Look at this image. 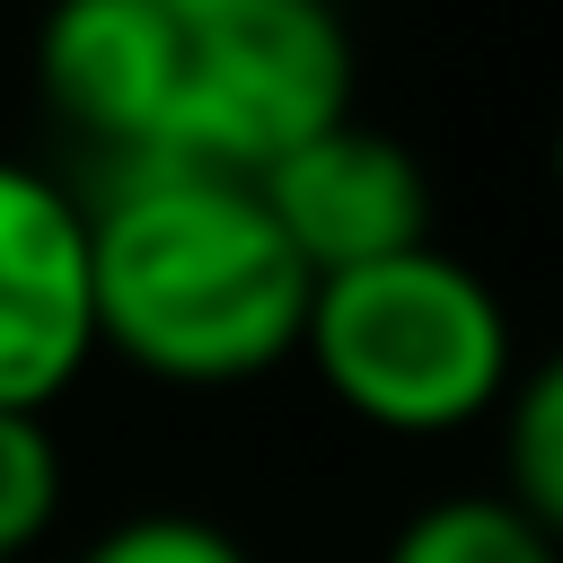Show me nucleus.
Listing matches in <instances>:
<instances>
[{
	"mask_svg": "<svg viewBox=\"0 0 563 563\" xmlns=\"http://www.w3.org/2000/svg\"><path fill=\"white\" fill-rule=\"evenodd\" d=\"M158 9L194 35V26H220V18H246V9H273V0H158Z\"/></svg>",
	"mask_w": 563,
	"mask_h": 563,
	"instance_id": "nucleus-11",
	"label": "nucleus"
},
{
	"mask_svg": "<svg viewBox=\"0 0 563 563\" xmlns=\"http://www.w3.org/2000/svg\"><path fill=\"white\" fill-rule=\"evenodd\" d=\"M378 563H563V545L501 493H440L387 537Z\"/></svg>",
	"mask_w": 563,
	"mask_h": 563,
	"instance_id": "nucleus-8",
	"label": "nucleus"
},
{
	"mask_svg": "<svg viewBox=\"0 0 563 563\" xmlns=\"http://www.w3.org/2000/svg\"><path fill=\"white\" fill-rule=\"evenodd\" d=\"M97 361V273L88 202L0 158V413H53V396Z\"/></svg>",
	"mask_w": 563,
	"mask_h": 563,
	"instance_id": "nucleus-4",
	"label": "nucleus"
},
{
	"mask_svg": "<svg viewBox=\"0 0 563 563\" xmlns=\"http://www.w3.org/2000/svg\"><path fill=\"white\" fill-rule=\"evenodd\" d=\"M97 352H123L167 387H246L308 334V264L238 176L132 158L88 202Z\"/></svg>",
	"mask_w": 563,
	"mask_h": 563,
	"instance_id": "nucleus-1",
	"label": "nucleus"
},
{
	"mask_svg": "<svg viewBox=\"0 0 563 563\" xmlns=\"http://www.w3.org/2000/svg\"><path fill=\"white\" fill-rule=\"evenodd\" d=\"M176 70H185V26L158 0H44V18H35L44 114L62 132L97 141L114 167L158 150Z\"/></svg>",
	"mask_w": 563,
	"mask_h": 563,
	"instance_id": "nucleus-6",
	"label": "nucleus"
},
{
	"mask_svg": "<svg viewBox=\"0 0 563 563\" xmlns=\"http://www.w3.org/2000/svg\"><path fill=\"white\" fill-rule=\"evenodd\" d=\"M334 123H352V35L325 0H273L185 35V70L150 158L264 185Z\"/></svg>",
	"mask_w": 563,
	"mask_h": 563,
	"instance_id": "nucleus-3",
	"label": "nucleus"
},
{
	"mask_svg": "<svg viewBox=\"0 0 563 563\" xmlns=\"http://www.w3.org/2000/svg\"><path fill=\"white\" fill-rule=\"evenodd\" d=\"M255 194H264L273 229L290 238V255L308 264V282H334V273H361V264L431 246V176H422V158L396 132L361 123V114L334 123L325 141L290 150Z\"/></svg>",
	"mask_w": 563,
	"mask_h": 563,
	"instance_id": "nucleus-5",
	"label": "nucleus"
},
{
	"mask_svg": "<svg viewBox=\"0 0 563 563\" xmlns=\"http://www.w3.org/2000/svg\"><path fill=\"white\" fill-rule=\"evenodd\" d=\"M62 510V440L44 413H0V563H18Z\"/></svg>",
	"mask_w": 563,
	"mask_h": 563,
	"instance_id": "nucleus-9",
	"label": "nucleus"
},
{
	"mask_svg": "<svg viewBox=\"0 0 563 563\" xmlns=\"http://www.w3.org/2000/svg\"><path fill=\"white\" fill-rule=\"evenodd\" d=\"M299 361L352 422L387 440H449L466 422H493L519 378L510 308L475 264L440 246L317 282Z\"/></svg>",
	"mask_w": 563,
	"mask_h": 563,
	"instance_id": "nucleus-2",
	"label": "nucleus"
},
{
	"mask_svg": "<svg viewBox=\"0 0 563 563\" xmlns=\"http://www.w3.org/2000/svg\"><path fill=\"white\" fill-rule=\"evenodd\" d=\"M79 563H255L229 528L194 519V510H132L106 537L79 545Z\"/></svg>",
	"mask_w": 563,
	"mask_h": 563,
	"instance_id": "nucleus-10",
	"label": "nucleus"
},
{
	"mask_svg": "<svg viewBox=\"0 0 563 563\" xmlns=\"http://www.w3.org/2000/svg\"><path fill=\"white\" fill-rule=\"evenodd\" d=\"M493 431H501V484L493 493L510 510H528L563 545V343L537 352V361H519Z\"/></svg>",
	"mask_w": 563,
	"mask_h": 563,
	"instance_id": "nucleus-7",
	"label": "nucleus"
}]
</instances>
